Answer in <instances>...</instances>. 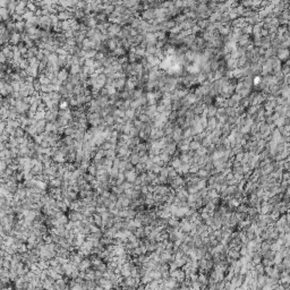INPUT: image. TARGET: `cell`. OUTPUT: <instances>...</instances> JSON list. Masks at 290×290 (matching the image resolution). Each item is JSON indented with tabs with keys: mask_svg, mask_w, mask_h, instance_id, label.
Instances as JSON below:
<instances>
[{
	"mask_svg": "<svg viewBox=\"0 0 290 290\" xmlns=\"http://www.w3.org/2000/svg\"><path fill=\"white\" fill-rule=\"evenodd\" d=\"M170 275L172 278H175L179 283H184L185 280H186V278H187L186 277V273H185V270H181V269H178V270L171 272Z\"/></svg>",
	"mask_w": 290,
	"mask_h": 290,
	"instance_id": "cell-1",
	"label": "cell"
},
{
	"mask_svg": "<svg viewBox=\"0 0 290 290\" xmlns=\"http://www.w3.org/2000/svg\"><path fill=\"white\" fill-rule=\"evenodd\" d=\"M92 267V262H91V260L88 258V257H84L83 260H82V262L78 264V270H79V272H86L88 269H91Z\"/></svg>",
	"mask_w": 290,
	"mask_h": 290,
	"instance_id": "cell-2",
	"label": "cell"
},
{
	"mask_svg": "<svg viewBox=\"0 0 290 290\" xmlns=\"http://www.w3.org/2000/svg\"><path fill=\"white\" fill-rule=\"evenodd\" d=\"M154 16H155V13H154V9L152 8H147L143 10L142 13H141V19H143V21H153Z\"/></svg>",
	"mask_w": 290,
	"mask_h": 290,
	"instance_id": "cell-3",
	"label": "cell"
},
{
	"mask_svg": "<svg viewBox=\"0 0 290 290\" xmlns=\"http://www.w3.org/2000/svg\"><path fill=\"white\" fill-rule=\"evenodd\" d=\"M21 42H22V34H21V33H17V32L11 33L9 44H11L13 47H16V45H18Z\"/></svg>",
	"mask_w": 290,
	"mask_h": 290,
	"instance_id": "cell-4",
	"label": "cell"
},
{
	"mask_svg": "<svg viewBox=\"0 0 290 290\" xmlns=\"http://www.w3.org/2000/svg\"><path fill=\"white\" fill-rule=\"evenodd\" d=\"M125 176H126V181L128 182H132V184H134L135 181H136L137 177H138V173H137L135 169L132 171H126L125 172Z\"/></svg>",
	"mask_w": 290,
	"mask_h": 290,
	"instance_id": "cell-5",
	"label": "cell"
},
{
	"mask_svg": "<svg viewBox=\"0 0 290 290\" xmlns=\"http://www.w3.org/2000/svg\"><path fill=\"white\" fill-rule=\"evenodd\" d=\"M69 71L67 70L66 68H61L60 69V71L58 73V75H57V78L59 79L60 82H66V81H68V77H69Z\"/></svg>",
	"mask_w": 290,
	"mask_h": 290,
	"instance_id": "cell-6",
	"label": "cell"
},
{
	"mask_svg": "<svg viewBox=\"0 0 290 290\" xmlns=\"http://www.w3.org/2000/svg\"><path fill=\"white\" fill-rule=\"evenodd\" d=\"M126 81L127 79H124V78H119V79H115L113 81V84L112 85L117 88V91H121L125 86H126Z\"/></svg>",
	"mask_w": 290,
	"mask_h": 290,
	"instance_id": "cell-7",
	"label": "cell"
},
{
	"mask_svg": "<svg viewBox=\"0 0 290 290\" xmlns=\"http://www.w3.org/2000/svg\"><path fill=\"white\" fill-rule=\"evenodd\" d=\"M62 181H64V179L56 177V178H53V179L50 180V182H49V187L50 188H61Z\"/></svg>",
	"mask_w": 290,
	"mask_h": 290,
	"instance_id": "cell-8",
	"label": "cell"
},
{
	"mask_svg": "<svg viewBox=\"0 0 290 290\" xmlns=\"http://www.w3.org/2000/svg\"><path fill=\"white\" fill-rule=\"evenodd\" d=\"M107 47H108V50H110V51H115L118 47H117V37H115V39H110V40H108L107 41Z\"/></svg>",
	"mask_w": 290,
	"mask_h": 290,
	"instance_id": "cell-9",
	"label": "cell"
},
{
	"mask_svg": "<svg viewBox=\"0 0 290 290\" xmlns=\"http://www.w3.org/2000/svg\"><path fill=\"white\" fill-rule=\"evenodd\" d=\"M93 223L95 224V226H98V227L102 228V226H103L102 215H101V214H98V213L94 214L93 215Z\"/></svg>",
	"mask_w": 290,
	"mask_h": 290,
	"instance_id": "cell-10",
	"label": "cell"
},
{
	"mask_svg": "<svg viewBox=\"0 0 290 290\" xmlns=\"http://www.w3.org/2000/svg\"><path fill=\"white\" fill-rule=\"evenodd\" d=\"M81 71H82V66H79V65H73L69 68V74H71V75H78V74H81Z\"/></svg>",
	"mask_w": 290,
	"mask_h": 290,
	"instance_id": "cell-11",
	"label": "cell"
},
{
	"mask_svg": "<svg viewBox=\"0 0 290 290\" xmlns=\"http://www.w3.org/2000/svg\"><path fill=\"white\" fill-rule=\"evenodd\" d=\"M129 162L135 167V166H137L138 163L141 162V156H139L137 153H133L132 155H130V160H129Z\"/></svg>",
	"mask_w": 290,
	"mask_h": 290,
	"instance_id": "cell-12",
	"label": "cell"
},
{
	"mask_svg": "<svg viewBox=\"0 0 290 290\" xmlns=\"http://www.w3.org/2000/svg\"><path fill=\"white\" fill-rule=\"evenodd\" d=\"M112 54H113L115 57H117V58H120V57L126 56V50H125L124 48H117L115 51L112 52Z\"/></svg>",
	"mask_w": 290,
	"mask_h": 290,
	"instance_id": "cell-13",
	"label": "cell"
},
{
	"mask_svg": "<svg viewBox=\"0 0 290 290\" xmlns=\"http://www.w3.org/2000/svg\"><path fill=\"white\" fill-rule=\"evenodd\" d=\"M144 91H143V88H137L134 91V93H133V100H138V99H141L143 95H144Z\"/></svg>",
	"mask_w": 290,
	"mask_h": 290,
	"instance_id": "cell-14",
	"label": "cell"
},
{
	"mask_svg": "<svg viewBox=\"0 0 290 290\" xmlns=\"http://www.w3.org/2000/svg\"><path fill=\"white\" fill-rule=\"evenodd\" d=\"M39 81H40L41 85H50V84H51V81L45 76V75H42V74H40V76H39Z\"/></svg>",
	"mask_w": 290,
	"mask_h": 290,
	"instance_id": "cell-15",
	"label": "cell"
},
{
	"mask_svg": "<svg viewBox=\"0 0 290 290\" xmlns=\"http://www.w3.org/2000/svg\"><path fill=\"white\" fill-rule=\"evenodd\" d=\"M104 155H105V158H109V159H115V158H117V152L115 151V150H108V151H104Z\"/></svg>",
	"mask_w": 290,
	"mask_h": 290,
	"instance_id": "cell-16",
	"label": "cell"
},
{
	"mask_svg": "<svg viewBox=\"0 0 290 290\" xmlns=\"http://www.w3.org/2000/svg\"><path fill=\"white\" fill-rule=\"evenodd\" d=\"M152 281H153V279L150 277L149 273L145 274V275H143V277L141 278V283H143V284H149L150 282H152Z\"/></svg>",
	"mask_w": 290,
	"mask_h": 290,
	"instance_id": "cell-17",
	"label": "cell"
},
{
	"mask_svg": "<svg viewBox=\"0 0 290 290\" xmlns=\"http://www.w3.org/2000/svg\"><path fill=\"white\" fill-rule=\"evenodd\" d=\"M35 16V13H33V11H30V10H26V13L22 16L23 17V21L24 22H27L28 19H31V18H33Z\"/></svg>",
	"mask_w": 290,
	"mask_h": 290,
	"instance_id": "cell-18",
	"label": "cell"
},
{
	"mask_svg": "<svg viewBox=\"0 0 290 290\" xmlns=\"http://www.w3.org/2000/svg\"><path fill=\"white\" fill-rule=\"evenodd\" d=\"M57 122L59 124L61 127H65V128H66L69 125V120H67L66 118H65V117H59V118H58V120H57Z\"/></svg>",
	"mask_w": 290,
	"mask_h": 290,
	"instance_id": "cell-19",
	"label": "cell"
},
{
	"mask_svg": "<svg viewBox=\"0 0 290 290\" xmlns=\"http://www.w3.org/2000/svg\"><path fill=\"white\" fill-rule=\"evenodd\" d=\"M68 105H69V102L67 101V100H65V99L62 98V100H61V101L59 102L60 110H67V109H69Z\"/></svg>",
	"mask_w": 290,
	"mask_h": 290,
	"instance_id": "cell-20",
	"label": "cell"
},
{
	"mask_svg": "<svg viewBox=\"0 0 290 290\" xmlns=\"http://www.w3.org/2000/svg\"><path fill=\"white\" fill-rule=\"evenodd\" d=\"M43 241H44L47 245H49V244H53V238H52V235H49V233L44 235V236H43Z\"/></svg>",
	"mask_w": 290,
	"mask_h": 290,
	"instance_id": "cell-21",
	"label": "cell"
},
{
	"mask_svg": "<svg viewBox=\"0 0 290 290\" xmlns=\"http://www.w3.org/2000/svg\"><path fill=\"white\" fill-rule=\"evenodd\" d=\"M26 9L27 10H30V11H33V13H35L36 10H37V7H36V5H35L34 2H32V1H28V4H27V7H26Z\"/></svg>",
	"mask_w": 290,
	"mask_h": 290,
	"instance_id": "cell-22",
	"label": "cell"
},
{
	"mask_svg": "<svg viewBox=\"0 0 290 290\" xmlns=\"http://www.w3.org/2000/svg\"><path fill=\"white\" fill-rule=\"evenodd\" d=\"M96 167H95V164L94 163H91V166L88 167V169H87V173H91L92 176H96Z\"/></svg>",
	"mask_w": 290,
	"mask_h": 290,
	"instance_id": "cell-23",
	"label": "cell"
},
{
	"mask_svg": "<svg viewBox=\"0 0 290 290\" xmlns=\"http://www.w3.org/2000/svg\"><path fill=\"white\" fill-rule=\"evenodd\" d=\"M139 134V129H137L136 127H132L130 132H129V136L130 138H134V137H137Z\"/></svg>",
	"mask_w": 290,
	"mask_h": 290,
	"instance_id": "cell-24",
	"label": "cell"
},
{
	"mask_svg": "<svg viewBox=\"0 0 290 290\" xmlns=\"http://www.w3.org/2000/svg\"><path fill=\"white\" fill-rule=\"evenodd\" d=\"M94 59L98 60V61H103V60L105 59V53L98 51V53H96V56H95V58H94Z\"/></svg>",
	"mask_w": 290,
	"mask_h": 290,
	"instance_id": "cell-25",
	"label": "cell"
},
{
	"mask_svg": "<svg viewBox=\"0 0 290 290\" xmlns=\"http://www.w3.org/2000/svg\"><path fill=\"white\" fill-rule=\"evenodd\" d=\"M138 119L141 120L142 122H144V124H147V122L150 121V117H149L146 113H143V115H141V116L138 117Z\"/></svg>",
	"mask_w": 290,
	"mask_h": 290,
	"instance_id": "cell-26",
	"label": "cell"
},
{
	"mask_svg": "<svg viewBox=\"0 0 290 290\" xmlns=\"http://www.w3.org/2000/svg\"><path fill=\"white\" fill-rule=\"evenodd\" d=\"M33 142H34L35 144H37V145L42 144L43 139H42V137H41V135H35V136L33 137Z\"/></svg>",
	"mask_w": 290,
	"mask_h": 290,
	"instance_id": "cell-27",
	"label": "cell"
},
{
	"mask_svg": "<svg viewBox=\"0 0 290 290\" xmlns=\"http://www.w3.org/2000/svg\"><path fill=\"white\" fill-rule=\"evenodd\" d=\"M239 256H240V253L237 252V250H231L230 252V257L233 258V260H238Z\"/></svg>",
	"mask_w": 290,
	"mask_h": 290,
	"instance_id": "cell-28",
	"label": "cell"
},
{
	"mask_svg": "<svg viewBox=\"0 0 290 290\" xmlns=\"http://www.w3.org/2000/svg\"><path fill=\"white\" fill-rule=\"evenodd\" d=\"M0 59H1V64H6V61H8V59H7V57L1 52L0 53Z\"/></svg>",
	"mask_w": 290,
	"mask_h": 290,
	"instance_id": "cell-29",
	"label": "cell"
},
{
	"mask_svg": "<svg viewBox=\"0 0 290 290\" xmlns=\"http://www.w3.org/2000/svg\"><path fill=\"white\" fill-rule=\"evenodd\" d=\"M173 149H175V146H173V145H170V146H168V147L166 149V151L169 152V153H172V152H173Z\"/></svg>",
	"mask_w": 290,
	"mask_h": 290,
	"instance_id": "cell-30",
	"label": "cell"
},
{
	"mask_svg": "<svg viewBox=\"0 0 290 290\" xmlns=\"http://www.w3.org/2000/svg\"><path fill=\"white\" fill-rule=\"evenodd\" d=\"M171 164H172V166H173L175 168H177V167H179L180 161H179V160H175V161H173V162L171 163Z\"/></svg>",
	"mask_w": 290,
	"mask_h": 290,
	"instance_id": "cell-31",
	"label": "cell"
},
{
	"mask_svg": "<svg viewBox=\"0 0 290 290\" xmlns=\"http://www.w3.org/2000/svg\"><path fill=\"white\" fill-rule=\"evenodd\" d=\"M198 175L204 177V176H206V172H205V171H199V172H198Z\"/></svg>",
	"mask_w": 290,
	"mask_h": 290,
	"instance_id": "cell-32",
	"label": "cell"
},
{
	"mask_svg": "<svg viewBox=\"0 0 290 290\" xmlns=\"http://www.w3.org/2000/svg\"><path fill=\"white\" fill-rule=\"evenodd\" d=\"M197 169H198V168H197V167H193V168H192V169H190V171H196Z\"/></svg>",
	"mask_w": 290,
	"mask_h": 290,
	"instance_id": "cell-33",
	"label": "cell"
},
{
	"mask_svg": "<svg viewBox=\"0 0 290 290\" xmlns=\"http://www.w3.org/2000/svg\"><path fill=\"white\" fill-rule=\"evenodd\" d=\"M112 290H120V289H119V288H113Z\"/></svg>",
	"mask_w": 290,
	"mask_h": 290,
	"instance_id": "cell-34",
	"label": "cell"
}]
</instances>
